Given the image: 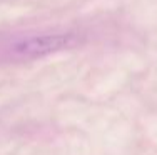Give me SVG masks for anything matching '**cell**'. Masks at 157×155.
<instances>
[{
    "label": "cell",
    "instance_id": "cell-1",
    "mask_svg": "<svg viewBox=\"0 0 157 155\" xmlns=\"http://www.w3.org/2000/svg\"><path fill=\"white\" fill-rule=\"evenodd\" d=\"M77 37L74 34H54V35H39L22 39L13 43V54L24 58H37L60 50L72 49L77 45Z\"/></svg>",
    "mask_w": 157,
    "mask_h": 155
}]
</instances>
